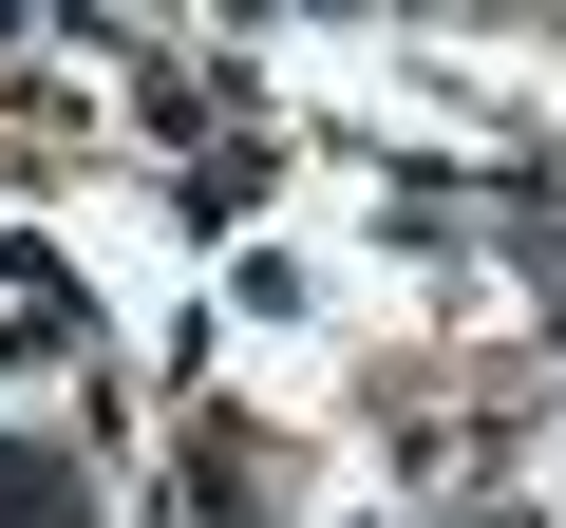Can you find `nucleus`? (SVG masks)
I'll use <instances>...</instances> for the list:
<instances>
[{
    "label": "nucleus",
    "mask_w": 566,
    "mask_h": 528,
    "mask_svg": "<svg viewBox=\"0 0 566 528\" xmlns=\"http://www.w3.org/2000/svg\"><path fill=\"white\" fill-rule=\"evenodd\" d=\"M0 528H76V472H39V453H0Z\"/></svg>",
    "instance_id": "nucleus-1"
}]
</instances>
